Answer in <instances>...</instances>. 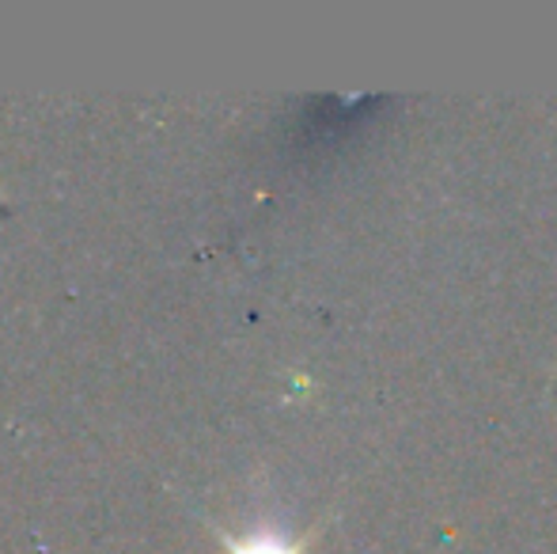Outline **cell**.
<instances>
[{
	"mask_svg": "<svg viewBox=\"0 0 557 554\" xmlns=\"http://www.w3.org/2000/svg\"><path fill=\"white\" fill-rule=\"evenodd\" d=\"M227 554H300V547H296V540H288L285 528L258 525L239 540H227Z\"/></svg>",
	"mask_w": 557,
	"mask_h": 554,
	"instance_id": "cell-1",
	"label": "cell"
}]
</instances>
